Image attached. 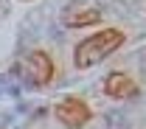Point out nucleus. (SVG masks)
I'll list each match as a JSON object with an SVG mask.
<instances>
[{
  "label": "nucleus",
  "instance_id": "1",
  "mask_svg": "<svg viewBox=\"0 0 146 129\" xmlns=\"http://www.w3.org/2000/svg\"><path fill=\"white\" fill-rule=\"evenodd\" d=\"M124 42H127V34H124L121 28H101V31L84 37L79 45H76L73 62H76L79 70H87V67H93V65L104 62L107 56H112Z\"/></svg>",
  "mask_w": 146,
  "mask_h": 129
},
{
  "label": "nucleus",
  "instance_id": "2",
  "mask_svg": "<svg viewBox=\"0 0 146 129\" xmlns=\"http://www.w3.org/2000/svg\"><path fill=\"white\" fill-rule=\"evenodd\" d=\"M54 115H56V121H59L62 126H68V129H82L84 124H90L93 110L82 101V98L70 95V98H62V101L56 104Z\"/></svg>",
  "mask_w": 146,
  "mask_h": 129
},
{
  "label": "nucleus",
  "instance_id": "3",
  "mask_svg": "<svg viewBox=\"0 0 146 129\" xmlns=\"http://www.w3.org/2000/svg\"><path fill=\"white\" fill-rule=\"evenodd\" d=\"M23 70H25V79H28L34 87L51 84V81H54V73H56L54 59H51V54H45V51H31V54L25 56Z\"/></svg>",
  "mask_w": 146,
  "mask_h": 129
},
{
  "label": "nucleus",
  "instance_id": "4",
  "mask_svg": "<svg viewBox=\"0 0 146 129\" xmlns=\"http://www.w3.org/2000/svg\"><path fill=\"white\" fill-rule=\"evenodd\" d=\"M104 93H107L110 98H118V101H124V98H135L138 95V84H135V79L129 73H110L104 79Z\"/></svg>",
  "mask_w": 146,
  "mask_h": 129
},
{
  "label": "nucleus",
  "instance_id": "5",
  "mask_svg": "<svg viewBox=\"0 0 146 129\" xmlns=\"http://www.w3.org/2000/svg\"><path fill=\"white\" fill-rule=\"evenodd\" d=\"M96 22H101V11H96V9L73 11L65 17V25H73V28H84V25H96Z\"/></svg>",
  "mask_w": 146,
  "mask_h": 129
}]
</instances>
